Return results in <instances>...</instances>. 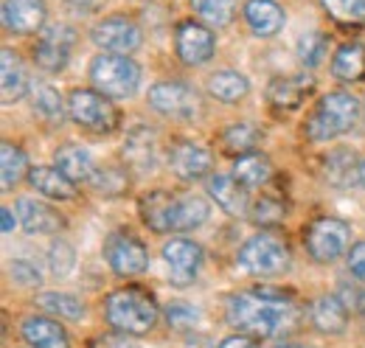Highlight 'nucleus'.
<instances>
[{
	"mask_svg": "<svg viewBox=\"0 0 365 348\" xmlns=\"http://www.w3.org/2000/svg\"><path fill=\"white\" fill-rule=\"evenodd\" d=\"M228 320L242 334L250 337H278L295 329L298 309L275 290H253L228 298Z\"/></svg>",
	"mask_w": 365,
	"mask_h": 348,
	"instance_id": "obj_1",
	"label": "nucleus"
},
{
	"mask_svg": "<svg viewBox=\"0 0 365 348\" xmlns=\"http://www.w3.org/2000/svg\"><path fill=\"white\" fill-rule=\"evenodd\" d=\"M104 317L113 326V332L135 337V334H146V332L155 329V323L160 317V309H158L155 298L149 292H143L138 287H121V290L107 295Z\"/></svg>",
	"mask_w": 365,
	"mask_h": 348,
	"instance_id": "obj_2",
	"label": "nucleus"
},
{
	"mask_svg": "<svg viewBox=\"0 0 365 348\" xmlns=\"http://www.w3.org/2000/svg\"><path fill=\"white\" fill-rule=\"evenodd\" d=\"M357 118H360V101L351 93L334 90V93L323 96L318 107L312 110V116L307 121V138L315 143L334 140L351 130L357 124Z\"/></svg>",
	"mask_w": 365,
	"mask_h": 348,
	"instance_id": "obj_3",
	"label": "nucleus"
},
{
	"mask_svg": "<svg viewBox=\"0 0 365 348\" xmlns=\"http://www.w3.org/2000/svg\"><path fill=\"white\" fill-rule=\"evenodd\" d=\"M91 82L107 98H130L140 85V68L133 56L98 53L91 62Z\"/></svg>",
	"mask_w": 365,
	"mask_h": 348,
	"instance_id": "obj_4",
	"label": "nucleus"
},
{
	"mask_svg": "<svg viewBox=\"0 0 365 348\" xmlns=\"http://www.w3.org/2000/svg\"><path fill=\"white\" fill-rule=\"evenodd\" d=\"M236 261L245 272L267 278V275H278L289 267V250L273 233H259V236H253L242 245Z\"/></svg>",
	"mask_w": 365,
	"mask_h": 348,
	"instance_id": "obj_5",
	"label": "nucleus"
},
{
	"mask_svg": "<svg viewBox=\"0 0 365 348\" xmlns=\"http://www.w3.org/2000/svg\"><path fill=\"white\" fill-rule=\"evenodd\" d=\"M68 116L73 124L91 132H113L118 124V110L98 90H73L68 98Z\"/></svg>",
	"mask_w": 365,
	"mask_h": 348,
	"instance_id": "obj_6",
	"label": "nucleus"
},
{
	"mask_svg": "<svg viewBox=\"0 0 365 348\" xmlns=\"http://www.w3.org/2000/svg\"><path fill=\"white\" fill-rule=\"evenodd\" d=\"M351 239V227L343 219L334 217H320L307 227L304 245L309 250V256L320 264H331L334 259H340L349 247Z\"/></svg>",
	"mask_w": 365,
	"mask_h": 348,
	"instance_id": "obj_7",
	"label": "nucleus"
},
{
	"mask_svg": "<svg viewBox=\"0 0 365 348\" xmlns=\"http://www.w3.org/2000/svg\"><path fill=\"white\" fill-rule=\"evenodd\" d=\"M149 107L166 118L188 121L200 113V93L180 79L158 82V85L149 87Z\"/></svg>",
	"mask_w": 365,
	"mask_h": 348,
	"instance_id": "obj_8",
	"label": "nucleus"
},
{
	"mask_svg": "<svg viewBox=\"0 0 365 348\" xmlns=\"http://www.w3.org/2000/svg\"><path fill=\"white\" fill-rule=\"evenodd\" d=\"M104 259L121 278H133L149 270V247L127 230H115L104 242Z\"/></svg>",
	"mask_w": 365,
	"mask_h": 348,
	"instance_id": "obj_9",
	"label": "nucleus"
},
{
	"mask_svg": "<svg viewBox=\"0 0 365 348\" xmlns=\"http://www.w3.org/2000/svg\"><path fill=\"white\" fill-rule=\"evenodd\" d=\"M91 40L101 48V53L130 56L133 51L140 48L143 34H140L135 20H130V17H107V20H101V23L93 26Z\"/></svg>",
	"mask_w": 365,
	"mask_h": 348,
	"instance_id": "obj_10",
	"label": "nucleus"
},
{
	"mask_svg": "<svg viewBox=\"0 0 365 348\" xmlns=\"http://www.w3.org/2000/svg\"><path fill=\"white\" fill-rule=\"evenodd\" d=\"M175 51L185 65L200 68L205 62H211L214 51H217V37L214 31L200 23V20H182L175 31Z\"/></svg>",
	"mask_w": 365,
	"mask_h": 348,
	"instance_id": "obj_11",
	"label": "nucleus"
},
{
	"mask_svg": "<svg viewBox=\"0 0 365 348\" xmlns=\"http://www.w3.org/2000/svg\"><path fill=\"white\" fill-rule=\"evenodd\" d=\"M76 43V31L65 23L48 26L40 31V43L34 45V62L48 71V73H59L65 71L68 59H71V48Z\"/></svg>",
	"mask_w": 365,
	"mask_h": 348,
	"instance_id": "obj_12",
	"label": "nucleus"
},
{
	"mask_svg": "<svg viewBox=\"0 0 365 348\" xmlns=\"http://www.w3.org/2000/svg\"><path fill=\"white\" fill-rule=\"evenodd\" d=\"M160 256L169 267V278H172L175 287H188L197 278L202 259H205L202 247L197 242H191V239H169L163 245Z\"/></svg>",
	"mask_w": 365,
	"mask_h": 348,
	"instance_id": "obj_13",
	"label": "nucleus"
},
{
	"mask_svg": "<svg viewBox=\"0 0 365 348\" xmlns=\"http://www.w3.org/2000/svg\"><path fill=\"white\" fill-rule=\"evenodd\" d=\"M124 160L130 169H135L140 174H149L158 169L160 163V143H158V132L138 124L127 132L124 138V149H121Z\"/></svg>",
	"mask_w": 365,
	"mask_h": 348,
	"instance_id": "obj_14",
	"label": "nucleus"
},
{
	"mask_svg": "<svg viewBox=\"0 0 365 348\" xmlns=\"http://www.w3.org/2000/svg\"><path fill=\"white\" fill-rule=\"evenodd\" d=\"M178 203L180 197L158 188L140 200V217L155 233H178Z\"/></svg>",
	"mask_w": 365,
	"mask_h": 348,
	"instance_id": "obj_15",
	"label": "nucleus"
},
{
	"mask_svg": "<svg viewBox=\"0 0 365 348\" xmlns=\"http://www.w3.org/2000/svg\"><path fill=\"white\" fill-rule=\"evenodd\" d=\"M48 20L46 0H6L3 26L14 34H37Z\"/></svg>",
	"mask_w": 365,
	"mask_h": 348,
	"instance_id": "obj_16",
	"label": "nucleus"
},
{
	"mask_svg": "<svg viewBox=\"0 0 365 348\" xmlns=\"http://www.w3.org/2000/svg\"><path fill=\"white\" fill-rule=\"evenodd\" d=\"M169 169L185 183L202 180L205 174L211 172V152L205 146L194 143V140H182L169 155Z\"/></svg>",
	"mask_w": 365,
	"mask_h": 348,
	"instance_id": "obj_17",
	"label": "nucleus"
},
{
	"mask_svg": "<svg viewBox=\"0 0 365 348\" xmlns=\"http://www.w3.org/2000/svg\"><path fill=\"white\" fill-rule=\"evenodd\" d=\"M20 334L29 348H71V337H68L65 326H59L56 317L31 314L23 320Z\"/></svg>",
	"mask_w": 365,
	"mask_h": 348,
	"instance_id": "obj_18",
	"label": "nucleus"
},
{
	"mask_svg": "<svg viewBox=\"0 0 365 348\" xmlns=\"http://www.w3.org/2000/svg\"><path fill=\"white\" fill-rule=\"evenodd\" d=\"M17 219L29 233H37V236L59 233L65 227V219L59 217L48 203L34 200V197H20L17 200Z\"/></svg>",
	"mask_w": 365,
	"mask_h": 348,
	"instance_id": "obj_19",
	"label": "nucleus"
},
{
	"mask_svg": "<svg viewBox=\"0 0 365 348\" xmlns=\"http://www.w3.org/2000/svg\"><path fill=\"white\" fill-rule=\"evenodd\" d=\"M208 197L230 217L247 214V188L233 174H211L208 177Z\"/></svg>",
	"mask_w": 365,
	"mask_h": 348,
	"instance_id": "obj_20",
	"label": "nucleus"
},
{
	"mask_svg": "<svg viewBox=\"0 0 365 348\" xmlns=\"http://www.w3.org/2000/svg\"><path fill=\"white\" fill-rule=\"evenodd\" d=\"M242 14L256 37H275L287 23V14L275 0H247Z\"/></svg>",
	"mask_w": 365,
	"mask_h": 348,
	"instance_id": "obj_21",
	"label": "nucleus"
},
{
	"mask_svg": "<svg viewBox=\"0 0 365 348\" xmlns=\"http://www.w3.org/2000/svg\"><path fill=\"white\" fill-rule=\"evenodd\" d=\"M0 87H3V104H14L20 101L29 90H31V82H29V73L20 62V53L11 51V48H3V56H0Z\"/></svg>",
	"mask_w": 365,
	"mask_h": 348,
	"instance_id": "obj_22",
	"label": "nucleus"
},
{
	"mask_svg": "<svg viewBox=\"0 0 365 348\" xmlns=\"http://www.w3.org/2000/svg\"><path fill=\"white\" fill-rule=\"evenodd\" d=\"M309 320L323 334H343L349 323V306L337 295H320L315 304L309 306Z\"/></svg>",
	"mask_w": 365,
	"mask_h": 348,
	"instance_id": "obj_23",
	"label": "nucleus"
},
{
	"mask_svg": "<svg viewBox=\"0 0 365 348\" xmlns=\"http://www.w3.org/2000/svg\"><path fill=\"white\" fill-rule=\"evenodd\" d=\"M53 160H56V169L65 174L71 183H91L93 174L98 172L96 163H93L91 152L82 149V146H76V143L59 146L56 155H53Z\"/></svg>",
	"mask_w": 365,
	"mask_h": 348,
	"instance_id": "obj_24",
	"label": "nucleus"
},
{
	"mask_svg": "<svg viewBox=\"0 0 365 348\" xmlns=\"http://www.w3.org/2000/svg\"><path fill=\"white\" fill-rule=\"evenodd\" d=\"M323 166H326V180L337 188H349L354 183H363V160L351 149H334Z\"/></svg>",
	"mask_w": 365,
	"mask_h": 348,
	"instance_id": "obj_25",
	"label": "nucleus"
},
{
	"mask_svg": "<svg viewBox=\"0 0 365 348\" xmlns=\"http://www.w3.org/2000/svg\"><path fill=\"white\" fill-rule=\"evenodd\" d=\"M29 185L51 200H73L76 197V185L59 172L56 166H34L29 172Z\"/></svg>",
	"mask_w": 365,
	"mask_h": 348,
	"instance_id": "obj_26",
	"label": "nucleus"
},
{
	"mask_svg": "<svg viewBox=\"0 0 365 348\" xmlns=\"http://www.w3.org/2000/svg\"><path fill=\"white\" fill-rule=\"evenodd\" d=\"M331 73L340 82H360L365 79V45L346 43L331 56Z\"/></svg>",
	"mask_w": 365,
	"mask_h": 348,
	"instance_id": "obj_27",
	"label": "nucleus"
},
{
	"mask_svg": "<svg viewBox=\"0 0 365 348\" xmlns=\"http://www.w3.org/2000/svg\"><path fill=\"white\" fill-rule=\"evenodd\" d=\"M312 90V79L309 76H278L270 82L267 87V98L273 101L275 107H287V110H292V107H298L301 101H304V96Z\"/></svg>",
	"mask_w": 365,
	"mask_h": 348,
	"instance_id": "obj_28",
	"label": "nucleus"
},
{
	"mask_svg": "<svg viewBox=\"0 0 365 348\" xmlns=\"http://www.w3.org/2000/svg\"><path fill=\"white\" fill-rule=\"evenodd\" d=\"M208 93H211L217 101L236 104V101H242V98L250 93V82H247V76L239 73V71H217V73L208 79Z\"/></svg>",
	"mask_w": 365,
	"mask_h": 348,
	"instance_id": "obj_29",
	"label": "nucleus"
},
{
	"mask_svg": "<svg viewBox=\"0 0 365 348\" xmlns=\"http://www.w3.org/2000/svg\"><path fill=\"white\" fill-rule=\"evenodd\" d=\"M233 177L245 185V188H256V185H264L270 177H273V163L259 155V152H250V155H242L236 163H233Z\"/></svg>",
	"mask_w": 365,
	"mask_h": 348,
	"instance_id": "obj_30",
	"label": "nucleus"
},
{
	"mask_svg": "<svg viewBox=\"0 0 365 348\" xmlns=\"http://www.w3.org/2000/svg\"><path fill=\"white\" fill-rule=\"evenodd\" d=\"M0 174H3V180H0V185H3V191H11L26 174L31 172L29 169V160H26V152L17 146V143H11V140H3L0 143Z\"/></svg>",
	"mask_w": 365,
	"mask_h": 348,
	"instance_id": "obj_31",
	"label": "nucleus"
},
{
	"mask_svg": "<svg viewBox=\"0 0 365 348\" xmlns=\"http://www.w3.org/2000/svg\"><path fill=\"white\" fill-rule=\"evenodd\" d=\"M37 306L43 312H48L51 317H56V320H79V317H85V304L71 292H40Z\"/></svg>",
	"mask_w": 365,
	"mask_h": 348,
	"instance_id": "obj_32",
	"label": "nucleus"
},
{
	"mask_svg": "<svg viewBox=\"0 0 365 348\" xmlns=\"http://www.w3.org/2000/svg\"><path fill=\"white\" fill-rule=\"evenodd\" d=\"M188 3H191L194 14L211 29L228 26L236 17V9H239V0H188Z\"/></svg>",
	"mask_w": 365,
	"mask_h": 348,
	"instance_id": "obj_33",
	"label": "nucleus"
},
{
	"mask_svg": "<svg viewBox=\"0 0 365 348\" xmlns=\"http://www.w3.org/2000/svg\"><path fill=\"white\" fill-rule=\"evenodd\" d=\"M259 138H262V132L256 130L253 124H247V121H236V124H228L225 130H222V149L230 152V155H250L253 149H256V143H259Z\"/></svg>",
	"mask_w": 365,
	"mask_h": 348,
	"instance_id": "obj_34",
	"label": "nucleus"
},
{
	"mask_svg": "<svg viewBox=\"0 0 365 348\" xmlns=\"http://www.w3.org/2000/svg\"><path fill=\"white\" fill-rule=\"evenodd\" d=\"M31 107H34V113L40 116V118H46L51 124H62V118H65V101H62V96H59V90L51 85H37L31 87Z\"/></svg>",
	"mask_w": 365,
	"mask_h": 348,
	"instance_id": "obj_35",
	"label": "nucleus"
},
{
	"mask_svg": "<svg viewBox=\"0 0 365 348\" xmlns=\"http://www.w3.org/2000/svg\"><path fill=\"white\" fill-rule=\"evenodd\" d=\"M211 217V205L197 197V194H188V197H180L178 203V233L180 230H197L200 225H205Z\"/></svg>",
	"mask_w": 365,
	"mask_h": 348,
	"instance_id": "obj_36",
	"label": "nucleus"
},
{
	"mask_svg": "<svg viewBox=\"0 0 365 348\" xmlns=\"http://www.w3.org/2000/svg\"><path fill=\"white\" fill-rule=\"evenodd\" d=\"M323 11L337 23H363L365 0H320Z\"/></svg>",
	"mask_w": 365,
	"mask_h": 348,
	"instance_id": "obj_37",
	"label": "nucleus"
},
{
	"mask_svg": "<svg viewBox=\"0 0 365 348\" xmlns=\"http://www.w3.org/2000/svg\"><path fill=\"white\" fill-rule=\"evenodd\" d=\"M326 34H320V31H309V34H304L301 40H298V59L307 65V68H315L323 62V56H326Z\"/></svg>",
	"mask_w": 365,
	"mask_h": 348,
	"instance_id": "obj_38",
	"label": "nucleus"
},
{
	"mask_svg": "<svg viewBox=\"0 0 365 348\" xmlns=\"http://www.w3.org/2000/svg\"><path fill=\"white\" fill-rule=\"evenodd\" d=\"M48 264H51V272H53L56 278H65V275H71V270L76 267V253H73V247H71L65 239H56V242L51 245V250H48Z\"/></svg>",
	"mask_w": 365,
	"mask_h": 348,
	"instance_id": "obj_39",
	"label": "nucleus"
},
{
	"mask_svg": "<svg viewBox=\"0 0 365 348\" xmlns=\"http://www.w3.org/2000/svg\"><path fill=\"white\" fill-rule=\"evenodd\" d=\"M91 185L96 194L113 197V194H121L127 188V174L121 172V169H98V172L93 174Z\"/></svg>",
	"mask_w": 365,
	"mask_h": 348,
	"instance_id": "obj_40",
	"label": "nucleus"
},
{
	"mask_svg": "<svg viewBox=\"0 0 365 348\" xmlns=\"http://www.w3.org/2000/svg\"><path fill=\"white\" fill-rule=\"evenodd\" d=\"M200 317H202L200 309L185 304V301H172V304L166 306V323L172 329H194L200 323Z\"/></svg>",
	"mask_w": 365,
	"mask_h": 348,
	"instance_id": "obj_41",
	"label": "nucleus"
},
{
	"mask_svg": "<svg viewBox=\"0 0 365 348\" xmlns=\"http://www.w3.org/2000/svg\"><path fill=\"white\" fill-rule=\"evenodd\" d=\"M284 217H287V214H284V205L275 203V200H259V203L253 205V222H259V225H264V227L281 225Z\"/></svg>",
	"mask_w": 365,
	"mask_h": 348,
	"instance_id": "obj_42",
	"label": "nucleus"
},
{
	"mask_svg": "<svg viewBox=\"0 0 365 348\" xmlns=\"http://www.w3.org/2000/svg\"><path fill=\"white\" fill-rule=\"evenodd\" d=\"M11 278L17 281V284H23V287H34V284H40V267L37 264H31V261L20 259L11 264Z\"/></svg>",
	"mask_w": 365,
	"mask_h": 348,
	"instance_id": "obj_43",
	"label": "nucleus"
},
{
	"mask_svg": "<svg viewBox=\"0 0 365 348\" xmlns=\"http://www.w3.org/2000/svg\"><path fill=\"white\" fill-rule=\"evenodd\" d=\"M91 348H140V343H135L130 334L110 332V334H98V337H93Z\"/></svg>",
	"mask_w": 365,
	"mask_h": 348,
	"instance_id": "obj_44",
	"label": "nucleus"
},
{
	"mask_svg": "<svg viewBox=\"0 0 365 348\" xmlns=\"http://www.w3.org/2000/svg\"><path fill=\"white\" fill-rule=\"evenodd\" d=\"M349 270L354 278L365 281V242H357L351 250H349Z\"/></svg>",
	"mask_w": 365,
	"mask_h": 348,
	"instance_id": "obj_45",
	"label": "nucleus"
},
{
	"mask_svg": "<svg viewBox=\"0 0 365 348\" xmlns=\"http://www.w3.org/2000/svg\"><path fill=\"white\" fill-rule=\"evenodd\" d=\"M65 6L71 11H76V14H93V11H98L104 6V0H65Z\"/></svg>",
	"mask_w": 365,
	"mask_h": 348,
	"instance_id": "obj_46",
	"label": "nucleus"
},
{
	"mask_svg": "<svg viewBox=\"0 0 365 348\" xmlns=\"http://www.w3.org/2000/svg\"><path fill=\"white\" fill-rule=\"evenodd\" d=\"M217 348H259V343H256V337H250V334H230V337H225Z\"/></svg>",
	"mask_w": 365,
	"mask_h": 348,
	"instance_id": "obj_47",
	"label": "nucleus"
},
{
	"mask_svg": "<svg viewBox=\"0 0 365 348\" xmlns=\"http://www.w3.org/2000/svg\"><path fill=\"white\" fill-rule=\"evenodd\" d=\"M0 219H3V233H11V230H14V225L20 222V219L14 217V211H11V208H3V211H0Z\"/></svg>",
	"mask_w": 365,
	"mask_h": 348,
	"instance_id": "obj_48",
	"label": "nucleus"
},
{
	"mask_svg": "<svg viewBox=\"0 0 365 348\" xmlns=\"http://www.w3.org/2000/svg\"><path fill=\"white\" fill-rule=\"evenodd\" d=\"M354 306L365 314V292H357V295H354Z\"/></svg>",
	"mask_w": 365,
	"mask_h": 348,
	"instance_id": "obj_49",
	"label": "nucleus"
},
{
	"mask_svg": "<svg viewBox=\"0 0 365 348\" xmlns=\"http://www.w3.org/2000/svg\"><path fill=\"white\" fill-rule=\"evenodd\" d=\"M281 348H312V346H281Z\"/></svg>",
	"mask_w": 365,
	"mask_h": 348,
	"instance_id": "obj_50",
	"label": "nucleus"
},
{
	"mask_svg": "<svg viewBox=\"0 0 365 348\" xmlns=\"http://www.w3.org/2000/svg\"><path fill=\"white\" fill-rule=\"evenodd\" d=\"M363 185H365V160H363Z\"/></svg>",
	"mask_w": 365,
	"mask_h": 348,
	"instance_id": "obj_51",
	"label": "nucleus"
}]
</instances>
